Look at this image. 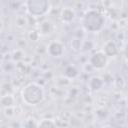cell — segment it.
<instances>
[{"instance_id": "1", "label": "cell", "mask_w": 128, "mask_h": 128, "mask_svg": "<svg viewBox=\"0 0 128 128\" xmlns=\"http://www.w3.org/2000/svg\"><path fill=\"white\" fill-rule=\"evenodd\" d=\"M21 95L23 102H25L27 105L35 106L41 103L44 99V89L39 83L31 82L23 87Z\"/></svg>"}, {"instance_id": "2", "label": "cell", "mask_w": 128, "mask_h": 128, "mask_svg": "<svg viewBox=\"0 0 128 128\" xmlns=\"http://www.w3.org/2000/svg\"><path fill=\"white\" fill-rule=\"evenodd\" d=\"M104 23L103 15L96 10H89L82 18V25L87 31H98Z\"/></svg>"}, {"instance_id": "3", "label": "cell", "mask_w": 128, "mask_h": 128, "mask_svg": "<svg viewBox=\"0 0 128 128\" xmlns=\"http://www.w3.org/2000/svg\"><path fill=\"white\" fill-rule=\"evenodd\" d=\"M26 7L29 15L39 17L49 12V0H27Z\"/></svg>"}, {"instance_id": "4", "label": "cell", "mask_w": 128, "mask_h": 128, "mask_svg": "<svg viewBox=\"0 0 128 128\" xmlns=\"http://www.w3.org/2000/svg\"><path fill=\"white\" fill-rule=\"evenodd\" d=\"M107 58L108 57L102 52V50H100V51H97L90 56L88 63L93 67V69L101 70V69H104L106 67L107 62H108Z\"/></svg>"}, {"instance_id": "5", "label": "cell", "mask_w": 128, "mask_h": 128, "mask_svg": "<svg viewBox=\"0 0 128 128\" xmlns=\"http://www.w3.org/2000/svg\"><path fill=\"white\" fill-rule=\"evenodd\" d=\"M47 53L52 57L59 58L64 53V45L58 40H53L47 46Z\"/></svg>"}, {"instance_id": "6", "label": "cell", "mask_w": 128, "mask_h": 128, "mask_svg": "<svg viewBox=\"0 0 128 128\" xmlns=\"http://www.w3.org/2000/svg\"><path fill=\"white\" fill-rule=\"evenodd\" d=\"M102 52L107 57H115L118 54V47L112 39H109V40L105 41L103 48H102Z\"/></svg>"}, {"instance_id": "7", "label": "cell", "mask_w": 128, "mask_h": 128, "mask_svg": "<svg viewBox=\"0 0 128 128\" xmlns=\"http://www.w3.org/2000/svg\"><path fill=\"white\" fill-rule=\"evenodd\" d=\"M75 10L72 8V7H64L63 9H61L60 11V14H59V17L61 19V21L63 23H70L74 20L75 18Z\"/></svg>"}, {"instance_id": "8", "label": "cell", "mask_w": 128, "mask_h": 128, "mask_svg": "<svg viewBox=\"0 0 128 128\" xmlns=\"http://www.w3.org/2000/svg\"><path fill=\"white\" fill-rule=\"evenodd\" d=\"M53 29V24L50 20H43L42 22H40L39 26H38V31L40 32L41 35H49L52 32Z\"/></svg>"}, {"instance_id": "9", "label": "cell", "mask_w": 128, "mask_h": 128, "mask_svg": "<svg viewBox=\"0 0 128 128\" xmlns=\"http://www.w3.org/2000/svg\"><path fill=\"white\" fill-rule=\"evenodd\" d=\"M103 85H104V82H103L102 78L99 77V76H94L89 81V88L92 91H98V90H100Z\"/></svg>"}, {"instance_id": "10", "label": "cell", "mask_w": 128, "mask_h": 128, "mask_svg": "<svg viewBox=\"0 0 128 128\" xmlns=\"http://www.w3.org/2000/svg\"><path fill=\"white\" fill-rule=\"evenodd\" d=\"M15 97L13 94H7L4 96H0V105L4 107H9V106H15Z\"/></svg>"}, {"instance_id": "11", "label": "cell", "mask_w": 128, "mask_h": 128, "mask_svg": "<svg viewBox=\"0 0 128 128\" xmlns=\"http://www.w3.org/2000/svg\"><path fill=\"white\" fill-rule=\"evenodd\" d=\"M55 84L56 86L58 87H61V88H64V87H67L71 84V80L66 77V76H57L55 78Z\"/></svg>"}, {"instance_id": "12", "label": "cell", "mask_w": 128, "mask_h": 128, "mask_svg": "<svg viewBox=\"0 0 128 128\" xmlns=\"http://www.w3.org/2000/svg\"><path fill=\"white\" fill-rule=\"evenodd\" d=\"M15 25L17 28L19 29H24L28 26V23H27V17L24 16V15H18L16 16L15 18Z\"/></svg>"}, {"instance_id": "13", "label": "cell", "mask_w": 128, "mask_h": 128, "mask_svg": "<svg viewBox=\"0 0 128 128\" xmlns=\"http://www.w3.org/2000/svg\"><path fill=\"white\" fill-rule=\"evenodd\" d=\"M40 36H41V34H40V32L37 30V29H35V28H32V29H30L29 31H28V33H27V39L29 40V41H31V42H37L39 39H40Z\"/></svg>"}, {"instance_id": "14", "label": "cell", "mask_w": 128, "mask_h": 128, "mask_svg": "<svg viewBox=\"0 0 128 128\" xmlns=\"http://www.w3.org/2000/svg\"><path fill=\"white\" fill-rule=\"evenodd\" d=\"M78 75V70L74 65H69L65 68V76L69 79H73Z\"/></svg>"}, {"instance_id": "15", "label": "cell", "mask_w": 128, "mask_h": 128, "mask_svg": "<svg viewBox=\"0 0 128 128\" xmlns=\"http://www.w3.org/2000/svg\"><path fill=\"white\" fill-rule=\"evenodd\" d=\"M12 91H13V86L11 83H3L1 85V89H0V96H4V95H7V94H12Z\"/></svg>"}, {"instance_id": "16", "label": "cell", "mask_w": 128, "mask_h": 128, "mask_svg": "<svg viewBox=\"0 0 128 128\" xmlns=\"http://www.w3.org/2000/svg\"><path fill=\"white\" fill-rule=\"evenodd\" d=\"M25 57V53L23 51V49H20V48H17L16 50L13 51V54H12V59L16 62L18 61H22Z\"/></svg>"}, {"instance_id": "17", "label": "cell", "mask_w": 128, "mask_h": 128, "mask_svg": "<svg viewBox=\"0 0 128 128\" xmlns=\"http://www.w3.org/2000/svg\"><path fill=\"white\" fill-rule=\"evenodd\" d=\"M55 126H56L55 120L50 118H44L38 122V127H55Z\"/></svg>"}, {"instance_id": "18", "label": "cell", "mask_w": 128, "mask_h": 128, "mask_svg": "<svg viewBox=\"0 0 128 128\" xmlns=\"http://www.w3.org/2000/svg\"><path fill=\"white\" fill-rule=\"evenodd\" d=\"M3 113L5 115L6 118L11 119L16 115V111H15V106H9V107H4L3 108Z\"/></svg>"}, {"instance_id": "19", "label": "cell", "mask_w": 128, "mask_h": 128, "mask_svg": "<svg viewBox=\"0 0 128 128\" xmlns=\"http://www.w3.org/2000/svg\"><path fill=\"white\" fill-rule=\"evenodd\" d=\"M81 45H82V42L80 38H74L71 40V49H73L74 51H80Z\"/></svg>"}, {"instance_id": "20", "label": "cell", "mask_w": 128, "mask_h": 128, "mask_svg": "<svg viewBox=\"0 0 128 128\" xmlns=\"http://www.w3.org/2000/svg\"><path fill=\"white\" fill-rule=\"evenodd\" d=\"M113 82H114L115 86H116L117 88H119V89H122V88H124V86H125V80H124V78H123L122 76L117 77L115 80H113Z\"/></svg>"}, {"instance_id": "21", "label": "cell", "mask_w": 128, "mask_h": 128, "mask_svg": "<svg viewBox=\"0 0 128 128\" xmlns=\"http://www.w3.org/2000/svg\"><path fill=\"white\" fill-rule=\"evenodd\" d=\"M26 17H27V23H28V25L32 26L33 28L37 26V17L32 16V15H28Z\"/></svg>"}, {"instance_id": "22", "label": "cell", "mask_w": 128, "mask_h": 128, "mask_svg": "<svg viewBox=\"0 0 128 128\" xmlns=\"http://www.w3.org/2000/svg\"><path fill=\"white\" fill-rule=\"evenodd\" d=\"M16 44H17V47H18V48H20V49H24V47L27 46V40H26L25 38L17 39Z\"/></svg>"}, {"instance_id": "23", "label": "cell", "mask_w": 128, "mask_h": 128, "mask_svg": "<svg viewBox=\"0 0 128 128\" xmlns=\"http://www.w3.org/2000/svg\"><path fill=\"white\" fill-rule=\"evenodd\" d=\"M102 78V80H103V82L105 83V82H113V76H112V74L111 73H109V72H106V73H104V75L101 77Z\"/></svg>"}, {"instance_id": "24", "label": "cell", "mask_w": 128, "mask_h": 128, "mask_svg": "<svg viewBox=\"0 0 128 128\" xmlns=\"http://www.w3.org/2000/svg\"><path fill=\"white\" fill-rule=\"evenodd\" d=\"M36 52L38 54H40V55H42L44 53H47V46H45L43 44H39L38 47H37V49H36Z\"/></svg>"}, {"instance_id": "25", "label": "cell", "mask_w": 128, "mask_h": 128, "mask_svg": "<svg viewBox=\"0 0 128 128\" xmlns=\"http://www.w3.org/2000/svg\"><path fill=\"white\" fill-rule=\"evenodd\" d=\"M24 126H27V127H32V126H35V127H38V122H36L35 119H27L26 120V123L23 124Z\"/></svg>"}, {"instance_id": "26", "label": "cell", "mask_w": 128, "mask_h": 128, "mask_svg": "<svg viewBox=\"0 0 128 128\" xmlns=\"http://www.w3.org/2000/svg\"><path fill=\"white\" fill-rule=\"evenodd\" d=\"M4 26H5V24H4V21L0 18V32H2L3 31V29H4Z\"/></svg>"}]
</instances>
